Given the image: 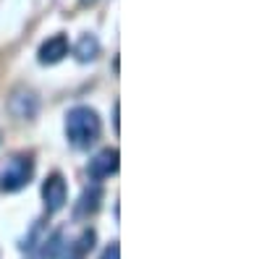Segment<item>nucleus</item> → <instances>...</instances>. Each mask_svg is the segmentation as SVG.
<instances>
[{"label":"nucleus","mask_w":262,"mask_h":259,"mask_svg":"<svg viewBox=\"0 0 262 259\" xmlns=\"http://www.w3.org/2000/svg\"><path fill=\"white\" fill-rule=\"evenodd\" d=\"M66 55H69V37L66 34H53L50 39H45L39 45L37 60L42 63V66H55V63H60Z\"/></svg>","instance_id":"nucleus-5"},{"label":"nucleus","mask_w":262,"mask_h":259,"mask_svg":"<svg viewBox=\"0 0 262 259\" xmlns=\"http://www.w3.org/2000/svg\"><path fill=\"white\" fill-rule=\"evenodd\" d=\"M74 55L79 63H90L100 55V42L95 34H81L79 42H76V48H74Z\"/></svg>","instance_id":"nucleus-7"},{"label":"nucleus","mask_w":262,"mask_h":259,"mask_svg":"<svg viewBox=\"0 0 262 259\" xmlns=\"http://www.w3.org/2000/svg\"><path fill=\"white\" fill-rule=\"evenodd\" d=\"M32 176H34V160L29 155H16L0 170V189L8 194L21 191L32 181Z\"/></svg>","instance_id":"nucleus-2"},{"label":"nucleus","mask_w":262,"mask_h":259,"mask_svg":"<svg viewBox=\"0 0 262 259\" xmlns=\"http://www.w3.org/2000/svg\"><path fill=\"white\" fill-rule=\"evenodd\" d=\"M102 134V121L100 115L86 105H76L66 113V139H69L76 149L92 147Z\"/></svg>","instance_id":"nucleus-1"},{"label":"nucleus","mask_w":262,"mask_h":259,"mask_svg":"<svg viewBox=\"0 0 262 259\" xmlns=\"http://www.w3.org/2000/svg\"><path fill=\"white\" fill-rule=\"evenodd\" d=\"M42 199H45V209L53 215V212H60L66 207V199H69V186H66V178L60 173H53L48 176V181L42 183Z\"/></svg>","instance_id":"nucleus-3"},{"label":"nucleus","mask_w":262,"mask_h":259,"mask_svg":"<svg viewBox=\"0 0 262 259\" xmlns=\"http://www.w3.org/2000/svg\"><path fill=\"white\" fill-rule=\"evenodd\" d=\"M118 107H121V105L116 102V105H113V126H116V131H118Z\"/></svg>","instance_id":"nucleus-9"},{"label":"nucleus","mask_w":262,"mask_h":259,"mask_svg":"<svg viewBox=\"0 0 262 259\" xmlns=\"http://www.w3.org/2000/svg\"><path fill=\"white\" fill-rule=\"evenodd\" d=\"M100 202H102V189L100 186H90L84 189L81 199L76 204V218H90V215H95L100 209Z\"/></svg>","instance_id":"nucleus-6"},{"label":"nucleus","mask_w":262,"mask_h":259,"mask_svg":"<svg viewBox=\"0 0 262 259\" xmlns=\"http://www.w3.org/2000/svg\"><path fill=\"white\" fill-rule=\"evenodd\" d=\"M121 160V155H118V149H102V152H97L92 160H90V165H86V173H90V178L92 181H102V178H111V176H116L118 173V162Z\"/></svg>","instance_id":"nucleus-4"},{"label":"nucleus","mask_w":262,"mask_h":259,"mask_svg":"<svg viewBox=\"0 0 262 259\" xmlns=\"http://www.w3.org/2000/svg\"><path fill=\"white\" fill-rule=\"evenodd\" d=\"M100 259H121V246L113 241L111 246H107V249L102 251V256H100Z\"/></svg>","instance_id":"nucleus-8"}]
</instances>
